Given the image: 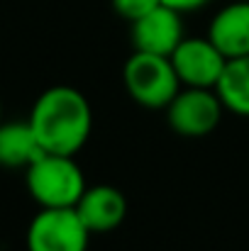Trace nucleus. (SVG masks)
Here are the masks:
<instances>
[{"label":"nucleus","instance_id":"f257e3e1","mask_svg":"<svg viewBox=\"0 0 249 251\" xmlns=\"http://www.w3.org/2000/svg\"><path fill=\"white\" fill-rule=\"evenodd\" d=\"M29 125L44 151L76 156L90 137L93 110L79 88L54 85L34 100Z\"/></svg>","mask_w":249,"mask_h":251},{"label":"nucleus","instance_id":"6e6552de","mask_svg":"<svg viewBox=\"0 0 249 251\" xmlns=\"http://www.w3.org/2000/svg\"><path fill=\"white\" fill-rule=\"evenodd\" d=\"M76 212L88 227L90 234H108L117 229L127 217V200L120 188L100 183L88 185L81 200L76 202Z\"/></svg>","mask_w":249,"mask_h":251},{"label":"nucleus","instance_id":"423d86ee","mask_svg":"<svg viewBox=\"0 0 249 251\" xmlns=\"http://www.w3.org/2000/svg\"><path fill=\"white\" fill-rule=\"evenodd\" d=\"M171 64L178 74L181 85L218 88L220 76L227 66V56L213 44L210 37H183V42L171 54Z\"/></svg>","mask_w":249,"mask_h":251},{"label":"nucleus","instance_id":"1a4fd4ad","mask_svg":"<svg viewBox=\"0 0 249 251\" xmlns=\"http://www.w3.org/2000/svg\"><path fill=\"white\" fill-rule=\"evenodd\" d=\"M208 37L227 56H249V0H232L210 20Z\"/></svg>","mask_w":249,"mask_h":251},{"label":"nucleus","instance_id":"20e7f679","mask_svg":"<svg viewBox=\"0 0 249 251\" xmlns=\"http://www.w3.org/2000/svg\"><path fill=\"white\" fill-rule=\"evenodd\" d=\"M222 100L215 88H191L183 85L176 98L166 105V122L168 127L188 139L208 137L215 132L222 117Z\"/></svg>","mask_w":249,"mask_h":251},{"label":"nucleus","instance_id":"9d476101","mask_svg":"<svg viewBox=\"0 0 249 251\" xmlns=\"http://www.w3.org/2000/svg\"><path fill=\"white\" fill-rule=\"evenodd\" d=\"M44 154L29 120L0 122V166L27 168Z\"/></svg>","mask_w":249,"mask_h":251},{"label":"nucleus","instance_id":"0eeeda50","mask_svg":"<svg viewBox=\"0 0 249 251\" xmlns=\"http://www.w3.org/2000/svg\"><path fill=\"white\" fill-rule=\"evenodd\" d=\"M132 25V44L135 51L171 56L173 49L183 42V20L181 12L171 5H157Z\"/></svg>","mask_w":249,"mask_h":251},{"label":"nucleus","instance_id":"4468645a","mask_svg":"<svg viewBox=\"0 0 249 251\" xmlns=\"http://www.w3.org/2000/svg\"><path fill=\"white\" fill-rule=\"evenodd\" d=\"M0 122H2V105H0Z\"/></svg>","mask_w":249,"mask_h":251},{"label":"nucleus","instance_id":"7ed1b4c3","mask_svg":"<svg viewBox=\"0 0 249 251\" xmlns=\"http://www.w3.org/2000/svg\"><path fill=\"white\" fill-rule=\"evenodd\" d=\"M122 81L127 95L149 110H166V105L181 90L178 74L171 56L135 51L122 69Z\"/></svg>","mask_w":249,"mask_h":251},{"label":"nucleus","instance_id":"ddd939ff","mask_svg":"<svg viewBox=\"0 0 249 251\" xmlns=\"http://www.w3.org/2000/svg\"><path fill=\"white\" fill-rule=\"evenodd\" d=\"M164 5H171V7H176L178 12H188V10H198V7H203L205 2H210V0H162Z\"/></svg>","mask_w":249,"mask_h":251},{"label":"nucleus","instance_id":"39448f33","mask_svg":"<svg viewBox=\"0 0 249 251\" xmlns=\"http://www.w3.org/2000/svg\"><path fill=\"white\" fill-rule=\"evenodd\" d=\"M88 239L76 207H42L27 227V251H85Z\"/></svg>","mask_w":249,"mask_h":251},{"label":"nucleus","instance_id":"f03ea898","mask_svg":"<svg viewBox=\"0 0 249 251\" xmlns=\"http://www.w3.org/2000/svg\"><path fill=\"white\" fill-rule=\"evenodd\" d=\"M25 183L34 202L42 207H76L85 185V176L74 156L44 151L25 168Z\"/></svg>","mask_w":249,"mask_h":251},{"label":"nucleus","instance_id":"f8f14e48","mask_svg":"<svg viewBox=\"0 0 249 251\" xmlns=\"http://www.w3.org/2000/svg\"><path fill=\"white\" fill-rule=\"evenodd\" d=\"M110 2H112V10L127 22H135L149 10H154L157 5H162V0H110Z\"/></svg>","mask_w":249,"mask_h":251},{"label":"nucleus","instance_id":"9b49d317","mask_svg":"<svg viewBox=\"0 0 249 251\" xmlns=\"http://www.w3.org/2000/svg\"><path fill=\"white\" fill-rule=\"evenodd\" d=\"M218 95L225 105V110L249 117V56L227 59V66L220 76Z\"/></svg>","mask_w":249,"mask_h":251}]
</instances>
